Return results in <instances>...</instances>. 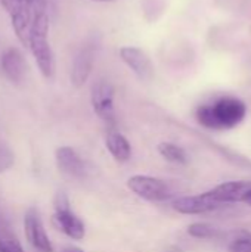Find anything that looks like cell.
<instances>
[{
  "label": "cell",
  "mask_w": 251,
  "mask_h": 252,
  "mask_svg": "<svg viewBox=\"0 0 251 252\" xmlns=\"http://www.w3.org/2000/svg\"><path fill=\"white\" fill-rule=\"evenodd\" d=\"M27 46L46 80H52L56 71L55 55L49 43V16L44 0H36L31 25L28 30Z\"/></svg>",
  "instance_id": "1"
},
{
  "label": "cell",
  "mask_w": 251,
  "mask_h": 252,
  "mask_svg": "<svg viewBox=\"0 0 251 252\" xmlns=\"http://www.w3.org/2000/svg\"><path fill=\"white\" fill-rule=\"evenodd\" d=\"M247 115L246 103L232 96L219 97L210 103L201 105L197 109V120L203 127L212 130H228L234 128L244 121Z\"/></svg>",
  "instance_id": "2"
},
{
  "label": "cell",
  "mask_w": 251,
  "mask_h": 252,
  "mask_svg": "<svg viewBox=\"0 0 251 252\" xmlns=\"http://www.w3.org/2000/svg\"><path fill=\"white\" fill-rule=\"evenodd\" d=\"M1 7L10 19V25L22 44H27L36 0H0Z\"/></svg>",
  "instance_id": "3"
},
{
  "label": "cell",
  "mask_w": 251,
  "mask_h": 252,
  "mask_svg": "<svg viewBox=\"0 0 251 252\" xmlns=\"http://www.w3.org/2000/svg\"><path fill=\"white\" fill-rule=\"evenodd\" d=\"M129 189L139 198L151 202H164L172 198V189L169 185L157 177L151 176H133L127 182Z\"/></svg>",
  "instance_id": "4"
},
{
  "label": "cell",
  "mask_w": 251,
  "mask_h": 252,
  "mask_svg": "<svg viewBox=\"0 0 251 252\" xmlns=\"http://www.w3.org/2000/svg\"><path fill=\"white\" fill-rule=\"evenodd\" d=\"M114 87L107 80H98L90 89V103L95 114L107 124L115 123L114 108Z\"/></svg>",
  "instance_id": "5"
},
{
  "label": "cell",
  "mask_w": 251,
  "mask_h": 252,
  "mask_svg": "<svg viewBox=\"0 0 251 252\" xmlns=\"http://www.w3.org/2000/svg\"><path fill=\"white\" fill-rule=\"evenodd\" d=\"M55 220L61 230L71 239L80 241L84 238V224L83 221L71 211L70 201L64 192H59L55 198Z\"/></svg>",
  "instance_id": "6"
},
{
  "label": "cell",
  "mask_w": 251,
  "mask_h": 252,
  "mask_svg": "<svg viewBox=\"0 0 251 252\" xmlns=\"http://www.w3.org/2000/svg\"><path fill=\"white\" fill-rule=\"evenodd\" d=\"M24 229H25L27 241L34 250L40 252H53V247L44 230L43 221L34 208L27 211L24 217Z\"/></svg>",
  "instance_id": "7"
},
{
  "label": "cell",
  "mask_w": 251,
  "mask_h": 252,
  "mask_svg": "<svg viewBox=\"0 0 251 252\" xmlns=\"http://www.w3.org/2000/svg\"><path fill=\"white\" fill-rule=\"evenodd\" d=\"M172 207L175 211H178L180 214H188V216L204 214V213H210V211L220 208V205L217 204V201L215 199V196L210 190L200 193V195H194V196L178 198L173 201Z\"/></svg>",
  "instance_id": "8"
},
{
  "label": "cell",
  "mask_w": 251,
  "mask_h": 252,
  "mask_svg": "<svg viewBox=\"0 0 251 252\" xmlns=\"http://www.w3.org/2000/svg\"><path fill=\"white\" fill-rule=\"evenodd\" d=\"M120 58L139 80L146 81L152 78L154 75L152 62L146 55V52H143L142 49L135 46H124L120 49Z\"/></svg>",
  "instance_id": "9"
},
{
  "label": "cell",
  "mask_w": 251,
  "mask_h": 252,
  "mask_svg": "<svg viewBox=\"0 0 251 252\" xmlns=\"http://www.w3.org/2000/svg\"><path fill=\"white\" fill-rule=\"evenodd\" d=\"M0 69L10 83H15V84L22 83L25 77L27 65H25V59L21 50L16 47L6 49L0 58Z\"/></svg>",
  "instance_id": "10"
},
{
  "label": "cell",
  "mask_w": 251,
  "mask_h": 252,
  "mask_svg": "<svg viewBox=\"0 0 251 252\" xmlns=\"http://www.w3.org/2000/svg\"><path fill=\"white\" fill-rule=\"evenodd\" d=\"M93 65H95V46L89 44L84 46L74 58L72 69H71V83L74 87L80 89L86 84V81L92 74Z\"/></svg>",
  "instance_id": "11"
},
{
  "label": "cell",
  "mask_w": 251,
  "mask_h": 252,
  "mask_svg": "<svg viewBox=\"0 0 251 252\" xmlns=\"http://www.w3.org/2000/svg\"><path fill=\"white\" fill-rule=\"evenodd\" d=\"M56 165L61 173L72 179H83L86 176V165L80 155L70 146H62L56 149L55 154Z\"/></svg>",
  "instance_id": "12"
},
{
  "label": "cell",
  "mask_w": 251,
  "mask_h": 252,
  "mask_svg": "<svg viewBox=\"0 0 251 252\" xmlns=\"http://www.w3.org/2000/svg\"><path fill=\"white\" fill-rule=\"evenodd\" d=\"M251 189L250 182H226L216 188H213L210 192L213 193L215 199L220 207L228 204L241 202L244 195Z\"/></svg>",
  "instance_id": "13"
},
{
  "label": "cell",
  "mask_w": 251,
  "mask_h": 252,
  "mask_svg": "<svg viewBox=\"0 0 251 252\" xmlns=\"http://www.w3.org/2000/svg\"><path fill=\"white\" fill-rule=\"evenodd\" d=\"M105 145H107V149L109 151V154L120 162H124L130 158V154H132V148H130V143L129 140L118 131H109L107 134V139H105Z\"/></svg>",
  "instance_id": "14"
},
{
  "label": "cell",
  "mask_w": 251,
  "mask_h": 252,
  "mask_svg": "<svg viewBox=\"0 0 251 252\" xmlns=\"http://www.w3.org/2000/svg\"><path fill=\"white\" fill-rule=\"evenodd\" d=\"M0 252H24L21 242L4 219L0 217Z\"/></svg>",
  "instance_id": "15"
},
{
  "label": "cell",
  "mask_w": 251,
  "mask_h": 252,
  "mask_svg": "<svg viewBox=\"0 0 251 252\" xmlns=\"http://www.w3.org/2000/svg\"><path fill=\"white\" fill-rule=\"evenodd\" d=\"M158 152L160 155L167 159L169 162H175V164H186L188 161V157H186V152L175 145V143H170V142H163L158 145Z\"/></svg>",
  "instance_id": "16"
},
{
  "label": "cell",
  "mask_w": 251,
  "mask_h": 252,
  "mask_svg": "<svg viewBox=\"0 0 251 252\" xmlns=\"http://www.w3.org/2000/svg\"><path fill=\"white\" fill-rule=\"evenodd\" d=\"M188 233L197 239H213L219 235V232L207 223H192L188 227Z\"/></svg>",
  "instance_id": "17"
},
{
  "label": "cell",
  "mask_w": 251,
  "mask_h": 252,
  "mask_svg": "<svg viewBox=\"0 0 251 252\" xmlns=\"http://www.w3.org/2000/svg\"><path fill=\"white\" fill-rule=\"evenodd\" d=\"M229 252H251V235L241 233L228 247Z\"/></svg>",
  "instance_id": "18"
},
{
  "label": "cell",
  "mask_w": 251,
  "mask_h": 252,
  "mask_svg": "<svg viewBox=\"0 0 251 252\" xmlns=\"http://www.w3.org/2000/svg\"><path fill=\"white\" fill-rule=\"evenodd\" d=\"M13 152L9 149L7 145H4L3 142H0V174L4 173L6 170H9L13 165Z\"/></svg>",
  "instance_id": "19"
},
{
  "label": "cell",
  "mask_w": 251,
  "mask_h": 252,
  "mask_svg": "<svg viewBox=\"0 0 251 252\" xmlns=\"http://www.w3.org/2000/svg\"><path fill=\"white\" fill-rule=\"evenodd\" d=\"M241 202H244V204H247V205H250L251 207V189L244 195V198H243V201Z\"/></svg>",
  "instance_id": "20"
},
{
  "label": "cell",
  "mask_w": 251,
  "mask_h": 252,
  "mask_svg": "<svg viewBox=\"0 0 251 252\" xmlns=\"http://www.w3.org/2000/svg\"><path fill=\"white\" fill-rule=\"evenodd\" d=\"M64 252H84V251H81L80 248H74V247H70V248L64 250Z\"/></svg>",
  "instance_id": "21"
},
{
  "label": "cell",
  "mask_w": 251,
  "mask_h": 252,
  "mask_svg": "<svg viewBox=\"0 0 251 252\" xmlns=\"http://www.w3.org/2000/svg\"><path fill=\"white\" fill-rule=\"evenodd\" d=\"M90 1H95V3H109V1H115V0H90Z\"/></svg>",
  "instance_id": "22"
}]
</instances>
